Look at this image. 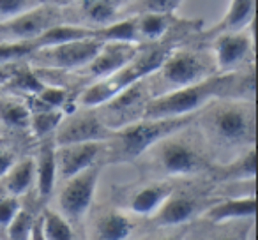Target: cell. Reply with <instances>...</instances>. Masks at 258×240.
Here are the masks:
<instances>
[{
  "label": "cell",
  "mask_w": 258,
  "mask_h": 240,
  "mask_svg": "<svg viewBox=\"0 0 258 240\" xmlns=\"http://www.w3.org/2000/svg\"><path fill=\"white\" fill-rule=\"evenodd\" d=\"M195 210H197V203L193 198L170 194L156 210V221L161 226H177L193 217Z\"/></svg>",
  "instance_id": "ffe728a7"
},
{
  "label": "cell",
  "mask_w": 258,
  "mask_h": 240,
  "mask_svg": "<svg viewBox=\"0 0 258 240\" xmlns=\"http://www.w3.org/2000/svg\"><path fill=\"white\" fill-rule=\"evenodd\" d=\"M94 37V27H87L83 23H57V25L50 27L44 30L37 39H34L36 48H48V46H57V44L71 43V41L80 39H90Z\"/></svg>",
  "instance_id": "ac0fdd59"
},
{
  "label": "cell",
  "mask_w": 258,
  "mask_h": 240,
  "mask_svg": "<svg viewBox=\"0 0 258 240\" xmlns=\"http://www.w3.org/2000/svg\"><path fill=\"white\" fill-rule=\"evenodd\" d=\"M44 2H53V0H44Z\"/></svg>",
  "instance_id": "f35d334b"
},
{
  "label": "cell",
  "mask_w": 258,
  "mask_h": 240,
  "mask_svg": "<svg viewBox=\"0 0 258 240\" xmlns=\"http://www.w3.org/2000/svg\"><path fill=\"white\" fill-rule=\"evenodd\" d=\"M191 118L193 115L170 118H140L137 122L115 129L111 136L117 140L118 155L122 159H135L145 150L156 147L161 140L182 131Z\"/></svg>",
  "instance_id": "7a4b0ae2"
},
{
  "label": "cell",
  "mask_w": 258,
  "mask_h": 240,
  "mask_svg": "<svg viewBox=\"0 0 258 240\" xmlns=\"http://www.w3.org/2000/svg\"><path fill=\"white\" fill-rule=\"evenodd\" d=\"M145 79L147 78L125 87L117 96L103 104L106 108V115H101V118L106 124V127L115 131L144 118L145 104L149 103L151 97H154L151 94V85Z\"/></svg>",
  "instance_id": "277c9868"
},
{
  "label": "cell",
  "mask_w": 258,
  "mask_h": 240,
  "mask_svg": "<svg viewBox=\"0 0 258 240\" xmlns=\"http://www.w3.org/2000/svg\"><path fill=\"white\" fill-rule=\"evenodd\" d=\"M94 39L101 43H131L138 44L137 37V23L135 15L122 20H113L111 23L101 25L94 29Z\"/></svg>",
  "instance_id": "7402d4cb"
},
{
  "label": "cell",
  "mask_w": 258,
  "mask_h": 240,
  "mask_svg": "<svg viewBox=\"0 0 258 240\" xmlns=\"http://www.w3.org/2000/svg\"><path fill=\"white\" fill-rule=\"evenodd\" d=\"M57 23H62L60 6L44 2L16 18L0 22V41H34Z\"/></svg>",
  "instance_id": "5b68a950"
},
{
  "label": "cell",
  "mask_w": 258,
  "mask_h": 240,
  "mask_svg": "<svg viewBox=\"0 0 258 240\" xmlns=\"http://www.w3.org/2000/svg\"><path fill=\"white\" fill-rule=\"evenodd\" d=\"M256 175V150L249 147V150L244 152L237 161L230 163L228 166H223L221 179H254Z\"/></svg>",
  "instance_id": "83f0119b"
},
{
  "label": "cell",
  "mask_w": 258,
  "mask_h": 240,
  "mask_svg": "<svg viewBox=\"0 0 258 240\" xmlns=\"http://www.w3.org/2000/svg\"><path fill=\"white\" fill-rule=\"evenodd\" d=\"M180 22L175 13H140L135 15L137 23L138 44H149L163 41L172 29H175Z\"/></svg>",
  "instance_id": "9a60e30c"
},
{
  "label": "cell",
  "mask_w": 258,
  "mask_h": 240,
  "mask_svg": "<svg viewBox=\"0 0 258 240\" xmlns=\"http://www.w3.org/2000/svg\"><path fill=\"white\" fill-rule=\"evenodd\" d=\"M29 120L30 110L27 103L13 96L0 97V122L4 126L23 129V127H29Z\"/></svg>",
  "instance_id": "cb8c5ba5"
},
{
  "label": "cell",
  "mask_w": 258,
  "mask_h": 240,
  "mask_svg": "<svg viewBox=\"0 0 258 240\" xmlns=\"http://www.w3.org/2000/svg\"><path fill=\"white\" fill-rule=\"evenodd\" d=\"M101 41L94 39H80L71 43L57 44V46L39 48L32 53L34 62L41 65H46L51 69H60V71H75V69L87 67L90 60L96 57L101 48Z\"/></svg>",
  "instance_id": "8992f818"
},
{
  "label": "cell",
  "mask_w": 258,
  "mask_h": 240,
  "mask_svg": "<svg viewBox=\"0 0 258 240\" xmlns=\"http://www.w3.org/2000/svg\"><path fill=\"white\" fill-rule=\"evenodd\" d=\"M205 133L219 145L235 147L254 141L253 108L244 103H221L212 106L204 115Z\"/></svg>",
  "instance_id": "3957f363"
},
{
  "label": "cell",
  "mask_w": 258,
  "mask_h": 240,
  "mask_svg": "<svg viewBox=\"0 0 258 240\" xmlns=\"http://www.w3.org/2000/svg\"><path fill=\"white\" fill-rule=\"evenodd\" d=\"M158 72L163 82L170 87V90H173L211 76V67L197 51L173 48Z\"/></svg>",
  "instance_id": "ba28073f"
},
{
  "label": "cell",
  "mask_w": 258,
  "mask_h": 240,
  "mask_svg": "<svg viewBox=\"0 0 258 240\" xmlns=\"http://www.w3.org/2000/svg\"><path fill=\"white\" fill-rule=\"evenodd\" d=\"M30 238L32 240H44L43 231H41V219L39 221H34L32 231H30Z\"/></svg>",
  "instance_id": "d590c367"
},
{
  "label": "cell",
  "mask_w": 258,
  "mask_h": 240,
  "mask_svg": "<svg viewBox=\"0 0 258 240\" xmlns=\"http://www.w3.org/2000/svg\"><path fill=\"white\" fill-rule=\"evenodd\" d=\"M170 194H172V191L165 184L147 186L133 196V200H131V210L135 214H154Z\"/></svg>",
  "instance_id": "603a6c76"
},
{
  "label": "cell",
  "mask_w": 258,
  "mask_h": 240,
  "mask_svg": "<svg viewBox=\"0 0 258 240\" xmlns=\"http://www.w3.org/2000/svg\"><path fill=\"white\" fill-rule=\"evenodd\" d=\"M184 0H135L131 4L133 15L140 13H175Z\"/></svg>",
  "instance_id": "f546056e"
},
{
  "label": "cell",
  "mask_w": 258,
  "mask_h": 240,
  "mask_svg": "<svg viewBox=\"0 0 258 240\" xmlns=\"http://www.w3.org/2000/svg\"><path fill=\"white\" fill-rule=\"evenodd\" d=\"M6 191L11 196H22L36 182V161L25 157L18 163H13L11 168L6 172Z\"/></svg>",
  "instance_id": "44dd1931"
},
{
  "label": "cell",
  "mask_w": 258,
  "mask_h": 240,
  "mask_svg": "<svg viewBox=\"0 0 258 240\" xmlns=\"http://www.w3.org/2000/svg\"><path fill=\"white\" fill-rule=\"evenodd\" d=\"M254 212H256V200L251 194V196L232 198V200H225L218 205H212L205 212V217L212 222H223V221H230V219L253 217Z\"/></svg>",
  "instance_id": "d6986e66"
},
{
  "label": "cell",
  "mask_w": 258,
  "mask_h": 240,
  "mask_svg": "<svg viewBox=\"0 0 258 240\" xmlns=\"http://www.w3.org/2000/svg\"><path fill=\"white\" fill-rule=\"evenodd\" d=\"M172 136L159 141L156 147L158 165L170 175H191L205 168V159L191 143Z\"/></svg>",
  "instance_id": "30bf717a"
},
{
  "label": "cell",
  "mask_w": 258,
  "mask_h": 240,
  "mask_svg": "<svg viewBox=\"0 0 258 240\" xmlns=\"http://www.w3.org/2000/svg\"><path fill=\"white\" fill-rule=\"evenodd\" d=\"M36 219L32 217V214L27 210L20 208L16 212V215L9 222V240H29L30 231H32V226Z\"/></svg>",
  "instance_id": "4dcf8cb0"
},
{
  "label": "cell",
  "mask_w": 258,
  "mask_h": 240,
  "mask_svg": "<svg viewBox=\"0 0 258 240\" xmlns=\"http://www.w3.org/2000/svg\"><path fill=\"white\" fill-rule=\"evenodd\" d=\"M212 51L219 72H233V69L246 62L253 51V36L247 29L240 32L219 34L212 37Z\"/></svg>",
  "instance_id": "8fae6325"
},
{
  "label": "cell",
  "mask_w": 258,
  "mask_h": 240,
  "mask_svg": "<svg viewBox=\"0 0 258 240\" xmlns=\"http://www.w3.org/2000/svg\"><path fill=\"white\" fill-rule=\"evenodd\" d=\"M113 131L106 127L101 115L94 108H85L83 111L62 118L55 131V145L83 143V141H104L111 138Z\"/></svg>",
  "instance_id": "52a82bcc"
},
{
  "label": "cell",
  "mask_w": 258,
  "mask_h": 240,
  "mask_svg": "<svg viewBox=\"0 0 258 240\" xmlns=\"http://www.w3.org/2000/svg\"><path fill=\"white\" fill-rule=\"evenodd\" d=\"M101 240H125L133 231V222L118 212L106 214L97 226Z\"/></svg>",
  "instance_id": "484cf974"
},
{
  "label": "cell",
  "mask_w": 258,
  "mask_h": 240,
  "mask_svg": "<svg viewBox=\"0 0 258 240\" xmlns=\"http://www.w3.org/2000/svg\"><path fill=\"white\" fill-rule=\"evenodd\" d=\"M15 65L16 64H0V85L8 83L15 76V72L18 71Z\"/></svg>",
  "instance_id": "e575fe53"
},
{
  "label": "cell",
  "mask_w": 258,
  "mask_h": 240,
  "mask_svg": "<svg viewBox=\"0 0 258 240\" xmlns=\"http://www.w3.org/2000/svg\"><path fill=\"white\" fill-rule=\"evenodd\" d=\"M124 4L125 0H80L71 6L80 9L83 25L96 29L117 20L118 13L124 9Z\"/></svg>",
  "instance_id": "e0dca14e"
},
{
  "label": "cell",
  "mask_w": 258,
  "mask_h": 240,
  "mask_svg": "<svg viewBox=\"0 0 258 240\" xmlns=\"http://www.w3.org/2000/svg\"><path fill=\"white\" fill-rule=\"evenodd\" d=\"M101 168L92 165L83 172L66 179V184L60 193V208L62 215L68 219H80L87 214L90 203L96 194L97 180H99Z\"/></svg>",
  "instance_id": "9c48e42d"
},
{
  "label": "cell",
  "mask_w": 258,
  "mask_h": 240,
  "mask_svg": "<svg viewBox=\"0 0 258 240\" xmlns=\"http://www.w3.org/2000/svg\"><path fill=\"white\" fill-rule=\"evenodd\" d=\"M140 44H131V43H103L96 57L87 64V74L92 78L101 79L108 78V76L115 74L120 71L127 62L135 57L138 51Z\"/></svg>",
  "instance_id": "4fadbf2b"
},
{
  "label": "cell",
  "mask_w": 258,
  "mask_h": 240,
  "mask_svg": "<svg viewBox=\"0 0 258 240\" xmlns=\"http://www.w3.org/2000/svg\"><path fill=\"white\" fill-rule=\"evenodd\" d=\"M55 145L53 138H46L39 148V154L36 159V186L43 198L50 196L53 193L55 182H57V157H55Z\"/></svg>",
  "instance_id": "2e32d148"
},
{
  "label": "cell",
  "mask_w": 258,
  "mask_h": 240,
  "mask_svg": "<svg viewBox=\"0 0 258 240\" xmlns=\"http://www.w3.org/2000/svg\"><path fill=\"white\" fill-rule=\"evenodd\" d=\"M75 2H80V0H53V4L60 6V8H66V6H71Z\"/></svg>",
  "instance_id": "8d00e7d4"
},
{
  "label": "cell",
  "mask_w": 258,
  "mask_h": 240,
  "mask_svg": "<svg viewBox=\"0 0 258 240\" xmlns=\"http://www.w3.org/2000/svg\"><path fill=\"white\" fill-rule=\"evenodd\" d=\"M41 4H44V0H0V22L16 18Z\"/></svg>",
  "instance_id": "1f68e13d"
},
{
  "label": "cell",
  "mask_w": 258,
  "mask_h": 240,
  "mask_svg": "<svg viewBox=\"0 0 258 240\" xmlns=\"http://www.w3.org/2000/svg\"><path fill=\"white\" fill-rule=\"evenodd\" d=\"M36 50L34 41H0V64H18Z\"/></svg>",
  "instance_id": "f1b7e54d"
},
{
  "label": "cell",
  "mask_w": 258,
  "mask_h": 240,
  "mask_svg": "<svg viewBox=\"0 0 258 240\" xmlns=\"http://www.w3.org/2000/svg\"><path fill=\"white\" fill-rule=\"evenodd\" d=\"M15 163V155L11 154L9 150H4V148H0V179L6 175L11 165Z\"/></svg>",
  "instance_id": "836d02e7"
},
{
  "label": "cell",
  "mask_w": 258,
  "mask_h": 240,
  "mask_svg": "<svg viewBox=\"0 0 258 240\" xmlns=\"http://www.w3.org/2000/svg\"><path fill=\"white\" fill-rule=\"evenodd\" d=\"M165 240H175V238H165Z\"/></svg>",
  "instance_id": "ab89813d"
},
{
  "label": "cell",
  "mask_w": 258,
  "mask_h": 240,
  "mask_svg": "<svg viewBox=\"0 0 258 240\" xmlns=\"http://www.w3.org/2000/svg\"><path fill=\"white\" fill-rule=\"evenodd\" d=\"M41 231L44 240H73V229L68 219L51 208H48L41 217Z\"/></svg>",
  "instance_id": "4316f807"
},
{
  "label": "cell",
  "mask_w": 258,
  "mask_h": 240,
  "mask_svg": "<svg viewBox=\"0 0 258 240\" xmlns=\"http://www.w3.org/2000/svg\"><path fill=\"white\" fill-rule=\"evenodd\" d=\"M103 150V141H83V143L58 145L55 150L57 157V175L62 179L76 175L89 166L96 165L97 155Z\"/></svg>",
  "instance_id": "7c38bea8"
},
{
  "label": "cell",
  "mask_w": 258,
  "mask_h": 240,
  "mask_svg": "<svg viewBox=\"0 0 258 240\" xmlns=\"http://www.w3.org/2000/svg\"><path fill=\"white\" fill-rule=\"evenodd\" d=\"M254 20V0H232L230 8L218 23L202 30V37L212 39L219 34L240 32L251 27Z\"/></svg>",
  "instance_id": "5bb4252c"
},
{
  "label": "cell",
  "mask_w": 258,
  "mask_h": 240,
  "mask_svg": "<svg viewBox=\"0 0 258 240\" xmlns=\"http://www.w3.org/2000/svg\"><path fill=\"white\" fill-rule=\"evenodd\" d=\"M64 118L62 108H44V110L30 111L29 127L36 138H46L57 131L58 124Z\"/></svg>",
  "instance_id": "d4e9b609"
},
{
  "label": "cell",
  "mask_w": 258,
  "mask_h": 240,
  "mask_svg": "<svg viewBox=\"0 0 258 240\" xmlns=\"http://www.w3.org/2000/svg\"><path fill=\"white\" fill-rule=\"evenodd\" d=\"M18 210H20V203L16 196L9 194L6 198H0V226H8Z\"/></svg>",
  "instance_id": "d6a6232c"
},
{
  "label": "cell",
  "mask_w": 258,
  "mask_h": 240,
  "mask_svg": "<svg viewBox=\"0 0 258 240\" xmlns=\"http://www.w3.org/2000/svg\"><path fill=\"white\" fill-rule=\"evenodd\" d=\"M218 240H235V238H230V236H223V238H218Z\"/></svg>",
  "instance_id": "74e56055"
},
{
  "label": "cell",
  "mask_w": 258,
  "mask_h": 240,
  "mask_svg": "<svg viewBox=\"0 0 258 240\" xmlns=\"http://www.w3.org/2000/svg\"><path fill=\"white\" fill-rule=\"evenodd\" d=\"M235 72H218L191 85L173 89L161 96L149 99L144 110V118H170L195 115L200 108L207 106L212 99L225 96L233 89Z\"/></svg>",
  "instance_id": "6da1fadb"
}]
</instances>
